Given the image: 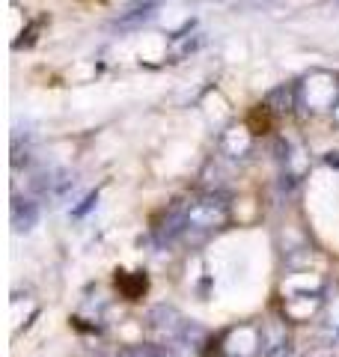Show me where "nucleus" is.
I'll list each match as a JSON object with an SVG mask.
<instances>
[{
    "label": "nucleus",
    "instance_id": "3",
    "mask_svg": "<svg viewBox=\"0 0 339 357\" xmlns=\"http://www.w3.org/2000/svg\"><path fill=\"white\" fill-rule=\"evenodd\" d=\"M274 128V114H271L268 105H253L250 114H247V131L256 134V137H262Z\"/></svg>",
    "mask_w": 339,
    "mask_h": 357
},
{
    "label": "nucleus",
    "instance_id": "4",
    "mask_svg": "<svg viewBox=\"0 0 339 357\" xmlns=\"http://www.w3.org/2000/svg\"><path fill=\"white\" fill-rule=\"evenodd\" d=\"M39 27H42V21H36L33 27H27V33H21L24 39H15V42H13V48H21V45H30L33 39H36V30H39Z\"/></svg>",
    "mask_w": 339,
    "mask_h": 357
},
{
    "label": "nucleus",
    "instance_id": "2",
    "mask_svg": "<svg viewBox=\"0 0 339 357\" xmlns=\"http://www.w3.org/2000/svg\"><path fill=\"white\" fill-rule=\"evenodd\" d=\"M113 283H116V289L122 292V298L126 301H140L146 295V289H149V277H146L143 271H116V277H113Z\"/></svg>",
    "mask_w": 339,
    "mask_h": 357
},
{
    "label": "nucleus",
    "instance_id": "5",
    "mask_svg": "<svg viewBox=\"0 0 339 357\" xmlns=\"http://www.w3.org/2000/svg\"><path fill=\"white\" fill-rule=\"evenodd\" d=\"M336 6H339V0H336Z\"/></svg>",
    "mask_w": 339,
    "mask_h": 357
},
{
    "label": "nucleus",
    "instance_id": "1",
    "mask_svg": "<svg viewBox=\"0 0 339 357\" xmlns=\"http://www.w3.org/2000/svg\"><path fill=\"white\" fill-rule=\"evenodd\" d=\"M155 9H158V0H134L126 13L113 21V27L116 30H137L146 24V21L155 18Z\"/></svg>",
    "mask_w": 339,
    "mask_h": 357
}]
</instances>
